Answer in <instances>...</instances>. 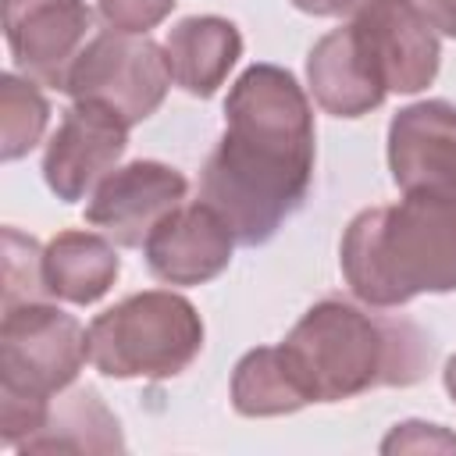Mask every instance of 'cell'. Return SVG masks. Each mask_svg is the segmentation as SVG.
<instances>
[{"instance_id": "cell-8", "label": "cell", "mask_w": 456, "mask_h": 456, "mask_svg": "<svg viewBox=\"0 0 456 456\" xmlns=\"http://www.w3.org/2000/svg\"><path fill=\"white\" fill-rule=\"evenodd\" d=\"M125 146H128V125L114 110L75 100L46 142L43 178L57 200L78 203L93 196V189L114 171Z\"/></svg>"}, {"instance_id": "cell-4", "label": "cell", "mask_w": 456, "mask_h": 456, "mask_svg": "<svg viewBox=\"0 0 456 456\" xmlns=\"http://www.w3.org/2000/svg\"><path fill=\"white\" fill-rule=\"evenodd\" d=\"M89 360L86 328L36 299L4 306L0 324V438L4 445L28 442L50 417V399L61 395Z\"/></svg>"}, {"instance_id": "cell-14", "label": "cell", "mask_w": 456, "mask_h": 456, "mask_svg": "<svg viewBox=\"0 0 456 456\" xmlns=\"http://www.w3.org/2000/svg\"><path fill=\"white\" fill-rule=\"evenodd\" d=\"M164 53L175 86H182L189 96L207 100L217 93V86H224L228 71L242 57V36L228 18L192 14L167 32Z\"/></svg>"}, {"instance_id": "cell-22", "label": "cell", "mask_w": 456, "mask_h": 456, "mask_svg": "<svg viewBox=\"0 0 456 456\" xmlns=\"http://www.w3.org/2000/svg\"><path fill=\"white\" fill-rule=\"evenodd\" d=\"M417 7L428 14V21L442 32L456 39V0H417Z\"/></svg>"}, {"instance_id": "cell-15", "label": "cell", "mask_w": 456, "mask_h": 456, "mask_svg": "<svg viewBox=\"0 0 456 456\" xmlns=\"http://www.w3.org/2000/svg\"><path fill=\"white\" fill-rule=\"evenodd\" d=\"M121 274V256L107 235L96 232H61L43 249V285L50 299L89 306L110 292Z\"/></svg>"}, {"instance_id": "cell-6", "label": "cell", "mask_w": 456, "mask_h": 456, "mask_svg": "<svg viewBox=\"0 0 456 456\" xmlns=\"http://www.w3.org/2000/svg\"><path fill=\"white\" fill-rule=\"evenodd\" d=\"M171 68L164 46L146 32H96L68 71L64 93L71 100L114 110L128 128L146 121L167 96Z\"/></svg>"}, {"instance_id": "cell-13", "label": "cell", "mask_w": 456, "mask_h": 456, "mask_svg": "<svg viewBox=\"0 0 456 456\" xmlns=\"http://www.w3.org/2000/svg\"><path fill=\"white\" fill-rule=\"evenodd\" d=\"M306 78L314 100L335 118H360L385 103L388 89L370 71L349 25L321 36L306 57Z\"/></svg>"}, {"instance_id": "cell-5", "label": "cell", "mask_w": 456, "mask_h": 456, "mask_svg": "<svg viewBox=\"0 0 456 456\" xmlns=\"http://www.w3.org/2000/svg\"><path fill=\"white\" fill-rule=\"evenodd\" d=\"M89 363L107 378H175L203 349L196 306L167 289L135 292L96 314L86 328Z\"/></svg>"}, {"instance_id": "cell-20", "label": "cell", "mask_w": 456, "mask_h": 456, "mask_svg": "<svg viewBox=\"0 0 456 456\" xmlns=\"http://www.w3.org/2000/svg\"><path fill=\"white\" fill-rule=\"evenodd\" d=\"M178 0H96L103 21L118 32H150L160 25Z\"/></svg>"}, {"instance_id": "cell-23", "label": "cell", "mask_w": 456, "mask_h": 456, "mask_svg": "<svg viewBox=\"0 0 456 456\" xmlns=\"http://www.w3.org/2000/svg\"><path fill=\"white\" fill-rule=\"evenodd\" d=\"M360 4H363V0H292V7H299V11H306V14H321V18L356 11Z\"/></svg>"}, {"instance_id": "cell-16", "label": "cell", "mask_w": 456, "mask_h": 456, "mask_svg": "<svg viewBox=\"0 0 456 456\" xmlns=\"http://www.w3.org/2000/svg\"><path fill=\"white\" fill-rule=\"evenodd\" d=\"M21 452H121V424L103 406L96 388H75L68 395H57V406H50L46 424L18 445Z\"/></svg>"}, {"instance_id": "cell-18", "label": "cell", "mask_w": 456, "mask_h": 456, "mask_svg": "<svg viewBox=\"0 0 456 456\" xmlns=\"http://www.w3.org/2000/svg\"><path fill=\"white\" fill-rule=\"evenodd\" d=\"M50 103L36 89L32 78L0 75V157L18 160L25 157L46 132Z\"/></svg>"}, {"instance_id": "cell-1", "label": "cell", "mask_w": 456, "mask_h": 456, "mask_svg": "<svg viewBox=\"0 0 456 456\" xmlns=\"http://www.w3.org/2000/svg\"><path fill=\"white\" fill-rule=\"evenodd\" d=\"M314 178V110L292 71L249 64L224 100V135L200 175V200L260 246L292 217Z\"/></svg>"}, {"instance_id": "cell-9", "label": "cell", "mask_w": 456, "mask_h": 456, "mask_svg": "<svg viewBox=\"0 0 456 456\" xmlns=\"http://www.w3.org/2000/svg\"><path fill=\"white\" fill-rule=\"evenodd\" d=\"M189 178L160 160H132L114 167L89 196L86 221L118 246H142L150 232L185 200Z\"/></svg>"}, {"instance_id": "cell-3", "label": "cell", "mask_w": 456, "mask_h": 456, "mask_svg": "<svg viewBox=\"0 0 456 456\" xmlns=\"http://www.w3.org/2000/svg\"><path fill=\"white\" fill-rule=\"evenodd\" d=\"M338 264L367 306L456 292V200L406 192L399 203L360 210L342 235Z\"/></svg>"}, {"instance_id": "cell-11", "label": "cell", "mask_w": 456, "mask_h": 456, "mask_svg": "<svg viewBox=\"0 0 456 456\" xmlns=\"http://www.w3.org/2000/svg\"><path fill=\"white\" fill-rule=\"evenodd\" d=\"M388 171L403 192L456 200V103L403 107L388 125Z\"/></svg>"}, {"instance_id": "cell-24", "label": "cell", "mask_w": 456, "mask_h": 456, "mask_svg": "<svg viewBox=\"0 0 456 456\" xmlns=\"http://www.w3.org/2000/svg\"><path fill=\"white\" fill-rule=\"evenodd\" d=\"M442 381H445V392H449V399L456 403V356L445 363V370H442Z\"/></svg>"}, {"instance_id": "cell-21", "label": "cell", "mask_w": 456, "mask_h": 456, "mask_svg": "<svg viewBox=\"0 0 456 456\" xmlns=\"http://www.w3.org/2000/svg\"><path fill=\"white\" fill-rule=\"evenodd\" d=\"M381 452H456V435H449L442 424L406 420L392 428V435L381 442Z\"/></svg>"}, {"instance_id": "cell-2", "label": "cell", "mask_w": 456, "mask_h": 456, "mask_svg": "<svg viewBox=\"0 0 456 456\" xmlns=\"http://www.w3.org/2000/svg\"><path fill=\"white\" fill-rule=\"evenodd\" d=\"M278 346L306 403L417 385L435 356L431 338L413 321L367 314L346 299L314 303Z\"/></svg>"}, {"instance_id": "cell-17", "label": "cell", "mask_w": 456, "mask_h": 456, "mask_svg": "<svg viewBox=\"0 0 456 456\" xmlns=\"http://www.w3.org/2000/svg\"><path fill=\"white\" fill-rule=\"evenodd\" d=\"M232 406L242 417H281V413H296L310 403H306L281 346H260V349H249L235 363Z\"/></svg>"}, {"instance_id": "cell-19", "label": "cell", "mask_w": 456, "mask_h": 456, "mask_svg": "<svg viewBox=\"0 0 456 456\" xmlns=\"http://www.w3.org/2000/svg\"><path fill=\"white\" fill-rule=\"evenodd\" d=\"M50 299L43 285V249L32 235L4 228V306Z\"/></svg>"}, {"instance_id": "cell-10", "label": "cell", "mask_w": 456, "mask_h": 456, "mask_svg": "<svg viewBox=\"0 0 456 456\" xmlns=\"http://www.w3.org/2000/svg\"><path fill=\"white\" fill-rule=\"evenodd\" d=\"M86 0H4V36L14 64L39 86L64 89L71 64L93 39Z\"/></svg>"}, {"instance_id": "cell-7", "label": "cell", "mask_w": 456, "mask_h": 456, "mask_svg": "<svg viewBox=\"0 0 456 456\" xmlns=\"http://www.w3.org/2000/svg\"><path fill=\"white\" fill-rule=\"evenodd\" d=\"M349 28L388 93H420L435 82L442 61L438 28L417 0H363Z\"/></svg>"}, {"instance_id": "cell-12", "label": "cell", "mask_w": 456, "mask_h": 456, "mask_svg": "<svg viewBox=\"0 0 456 456\" xmlns=\"http://www.w3.org/2000/svg\"><path fill=\"white\" fill-rule=\"evenodd\" d=\"M235 235L228 221L203 200L178 203L142 242L146 267L164 285H203L232 260Z\"/></svg>"}]
</instances>
